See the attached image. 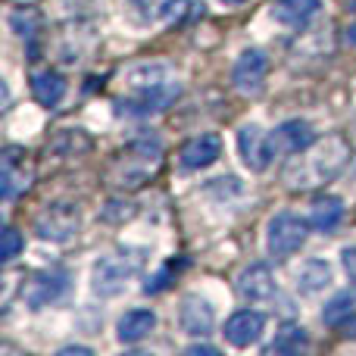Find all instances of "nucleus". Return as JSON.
I'll use <instances>...</instances> for the list:
<instances>
[{"mask_svg": "<svg viewBox=\"0 0 356 356\" xmlns=\"http://www.w3.org/2000/svg\"><path fill=\"white\" fill-rule=\"evenodd\" d=\"M341 259H344V269H347V275H350V282H356V247H347Z\"/></svg>", "mask_w": 356, "mask_h": 356, "instance_id": "obj_27", "label": "nucleus"}, {"mask_svg": "<svg viewBox=\"0 0 356 356\" xmlns=\"http://www.w3.org/2000/svg\"><path fill=\"white\" fill-rule=\"evenodd\" d=\"M0 166H3L0 169V191H3V200L10 203L31 188V181H35V163H31L25 147L10 144V147H3Z\"/></svg>", "mask_w": 356, "mask_h": 356, "instance_id": "obj_4", "label": "nucleus"}, {"mask_svg": "<svg viewBox=\"0 0 356 356\" xmlns=\"http://www.w3.org/2000/svg\"><path fill=\"white\" fill-rule=\"evenodd\" d=\"M322 0H275L272 3V19H278L288 29H307L309 19L319 13Z\"/></svg>", "mask_w": 356, "mask_h": 356, "instance_id": "obj_16", "label": "nucleus"}, {"mask_svg": "<svg viewBox=\"0 0 356 356\" xmlns=\"http://www.w3.org/2000/svg\"><path fill=\"white\" fill-rule=\"evenodd\" d=\"M238 294L250 303H263L275 294V275L266 263H253L247 266L244 272L238 275Z\"/></svg>", "mask_w": 356, "mask_h": 356, "instance_id": "obj_15", "label": "nucleus"}, {"mask_svg": "<svg viewBox=\"0 0 356 356\" xmlns=\"http://www.w3.org/2000/svg\"><path fill=\"white\" fill-rule=\"evenodd\" d=\"M141 269V257H129V253H110L94 263L91 272V288L97 297H116L125 291L129 278Z\"/></svg>", "mask_w": 356, "mask_h": 356, "instance_id": "obj_3", "label": "nucleus"}, {"mask_svg": "<svg viewBox=\"0 0 356 356\" xmlns=\"http://www.w3.org/2000/svg\"><path fill=\"white\" fill-rule=\"evenodd\" d=\"M66 284H69V278H66V272H60V269L38 272V275H31V282L22 284V297L31 309H41V307H47V303L60 300Z\"/></svg>", "mask_w": 356, "mask_h": 356, "instance_id": "obj_10", "label": "nucleus"}, {"mask_svg": "<svg viewBox=\"0 0 356 356\" xmlns=\"http://www.w3.org/2000/svg\"><path fill=\"white\" fill-rule=\"evenodd\" d=\"M31 94L41 106H60V100L66 97V79L54 69H41V72L31 75Z\"/></svg>", "mask_w": 356, "mask_h": 356, "instance_id": "obj_17", "label": "nucleus"}, {"mask_svg": "<svg viewBox=\"0 0 356 356\" xmlns=\"http://www.w3.org/2000/svg\"><path fill=\"white\" fill-rule=\"evenodd\" d=\"M266 75H269V60H266L263 50L250 47L244 50V54L238 56V63H234V72H232V81L234 88H238L241 94H259L266 85Z\"/></svg>", "mask_w": 356, "mask_h": 356, "instance_id": "obj_8", "label": "nucleus"}, {"mask_svg": "<svg viewBox=\"0 0 356 356\" xmlns=\"http://www.w3.org/2000/svg\"><path fill=\"white\" fill-rule=\"evenodd\" d=\"M222 3H244V0H222Z\"/></svg>", "mask_w": 356, "mask_h": 356, "instance_id": "obj_30", "label": "nucleus"}, {"mask_svg": "<svg viewBox=\"0 0 356 356\" xmlns=\"http://www.w3.org/2000/svg\"><path fill=\"white\" fill-rule=\"evenodd\" d=\"M10 3H31V0H10Z\"/></svg>", "mask_w": 356, "mask_h": 356, "instance_id": "obj_31", "label": "nucleus"}, {"mask_svg": "<svg viewBox=\"0 0 356 356\" xmlns=\"http://www.w3.org/2000/svg\"><path fill=\"white\" fill-rule=\"evenodd\" d=\"M178 94H181V85L175 79L154 85V88H138L125 100H119V113H125V116H154V113L166 110Z\"/></svg>", "mask_w": 356, "mask_h": 356, "instance_id": "obj_7", "label": "nucleus"}, {"mask_svg": "<svg viewBox=\"0 0 356 356\" xmlns=\"http://www.w3.org/2000/svg\"><path fill=\"white\" fill-rule=\"evenodd\" d=\"M79 228H81V216H79V207H72V203H50V207H44L35 219L38 238L56 241V244L75 238Z\"/></svg>", "mask_w": 356, "mask_h": 356, "instance_id": "obj_6", "label": "nucleus"}, {"mask_svg": "<svg viewBox=\"0 0 356 356\" xmlns=\"http://www.w3.org/2000/svg\"><path fill=\"white\" fill-rule=\"evenodd\" d=\"M219 156H222V138L216 135V131L191 138V141H184L181 150H178V163H181L184 169H207V166H213Z\"/></svg>", "mask_w": 356, "mask_h": 356, "instance_id": "obj_11", "label": "nucleus"}, {"mask_svg": "<svg viewBox=\"0 0 356 356\" xmlns=\"http://www.w3.org/2000/svg\"><path fill=\"white\" fill-rule=\"evenodd\" d=\"M163 163V147L154 138H144V141H135L116 156L110 169V181L116 188H141L150 175L160 169Z\"/></svg>", "mask_w": 356, "mask_h": 356, "instance_id": "obj_2", "label": "nucleus"}, {"mask_svg": "<svg viewBox=\"0 0 356 356\" xmlns=\"http://www.w3.org/2000/svg\"><path fill=\"white\" fill-rule=\"evenodd\" d=\"M19 250H22V234L16 232V228H6L3 232V263H10V259H16L19 257Z\"/></svg>", "mask_w": 356, "mask_h": 356, "instance_id": "obj_26", "label": "nucleus"}, {"mask_svg": "<svg viewBox=\"0 0 356 356\" xmlns=\"http://www.w3.org/2000/svg\"><path fill=\"white\" fill-rule=\"evenodd\" d=\"M307 244V219L297 213H278L269 222V234H266V247L275 259L294 257L300 247Z\"/></svg>", "mask_w": 356, "mask_h": 356, "instance_id": "obj_5", "label": "nucleus"}, {"mask_svg": "<svg viewBox=\"0 0 356 356\" xmlns=\"http://www.w3.org/2000/svg\"><path fill=\"white\" fill-rule=\"evenodd\" d=\"M238 150H241V160H244V166L250 169V172L269 169L272 156H275L272 141L266 138V131L259 129V125H244V129L238 131Z\"/></svg>", "mask_w": 356, "mask_h": 356, "instance_id": "obj_9", "label": "nucleus"}, {"mask_svg": "<svg viewBox=\"0 0 356 356\" xmlns=\"http://www.w3.org/2000/svg\"><path fill=\"white\" fill-rule=\"evenodd\" d=\"M266 328V316L257 313V309H241L232 319L225 322V341L232 347H250L263 338Z\"/></svg>", "mask_w": 356, "mask_h": 356, "instance_id": "obj_14", "label": "nucleus"}, {"mask_svg": "<svg viewBox=\"0 0 356 356\" xmlns=\"http://www.w3.org/2000/svg\"><path fill=\"white\" fill-rule=\"evenodd\" d=\"M350 141L344 135H325L319 141H313L307 150L294 154V160L284 166V184L291 191H309L319 184L334 181L350 163Z\"/></svg>", "mask_w": 356, "mask_h": 356, "instance_id": "obj_1", "label": "nucleus"}, {"mask_svg": "<svg viewBox=\"0 0 356 356\" xmlns=\"http://www.w3.org/2000/svg\"><path fill=\"white\" fill-rule=\"evenodd\" d=\"M347 41H350V44H356V22L350 25V29H347Z\"/></svg>", "mask_w": 356, "mask_h": 356, "instance_id": "obj_29", "label": "nucleus"}, {"mask_svg": "<svg viewBox=\"0 0 356 356\" xmlns=\"http://www.w3.org/2000/svg\"><path fill=\"white\" fill-rule=\"evenodd\" d=\"M188 353H209V356H216L219 350H216V347H207V344H194V347H188Z\"/></svg>", "mask_w": 356, "mask_h": 356, "instance_id": "obj_28", "label": "nucleus"}, {"mask_svg": "<svg viewBox=\"0 0 356 356\" xmlns=\"http://www.w3.org/2000/svg\"><path fill=\"white\" fill-rule=\"evenodd\" d=\"M163 81H169V69L166 66H138V69H131V72H129L131 91H138V88L163 85Z\"/></svg>", "mask_w": 356, "mask_h": 356, "instance_id": "obj_24", "label": "nucleus"}, {"mask_svg": "<svg viewBox=\"0 0 356 356\" xmlns=\"http://www.w3.org/2000/svg\"><path fill=\"white\" fill-rule=\"evenodd\" d=\"M307 344H309L307 332H303V328H297V325H288V328H282V332L275 334V341H272L266 350H269V353H300Z\"/></svg>", "mask_w": 356, "mask_h": 356, "instance_id": "obj_22", "label": "nucleus"}, {"mask_svg": "<svg viewBox=\"0 0 356 356\" xmlns=\"http://www.w3.org/2000/svg\"><path fill=\"white\" fill-rule=\"evenodd\" d=\"M125 3H129V10L135 13L141 22H154V19L166 16L172 0H125Z\"/></svg>", "mask_w": 356, "mask_h": 356, "instance_id": "obj_25", "label": "nucleus"}, {"mask_svg": "<svg viewBox=\"0 0 356 356\" xmlns=\"http://www.w3.org/2000/svg\"><path fill=\"white\" fill-rule=\"evenodd\" d=\"M341 219H344V203H341V197L325 194L313 203V216H309V222H313L316 232L332 234L334 228L341 225Z\"/></svg>", "mask_w": 356, "mask_h": 356, "instance_id": "obj_19", "label": "nucleus"}, {"mask_svg": "<svg viewBox=\"0 0 356 356\" xmlns=\"http://www.w3.org/2000/svg\"><path fill=\"white\" fill-rule=\"evenodd\" d=\"M154 325H156V316L150 313V309H129V313L119 319L116 334L122 344H138V341H144L154 332Z\"/></svg>", "mask_w": 356, "mask_h": 356, "instance_id": "obj_18", "label": "nucleus"}, {"mask_svg": "<svg viewBox=\"0 0 356 356\" xmlns=\"http://www.w3.org/2000/svg\"><path fill=\"white\" fill-rule=\"evenodd\" d=\"M178 322H181V332L191 334V338H207L213 332V322H216V313L203 297L197 294H188L181 300V309H178Z\"/></svg>", "mask_w": 356, "mask_h": 356, "instance_id": "obj_13", "label": "nucleus"}, {"mask_svg": "<svg viewBox=\"0 0 356 356\" xmlns=\"http://www.w3.org/2000/svg\"><path fill=\"white\" fill-rule=\"evenodd\" d=\"M353 309H356V297L353 294H338L325 309H322V322L338 328V325H344V322L350 319Z\"/></svg>", "mask_w": 356, "mask_h": 356, "instance_id": "obj_23", "label": "nucleus"}, {"mask_svg": "<svg viewBox=\"0 0 356 356\" xmlns=\"http://www.w3.org/2000/svg\"><path fill=\"white\" fill-rule=\"evenodd\" d=\"M328 284H332V266L325 259H307L300 266V272H297V288L303 294H319Z\"/></svg>", "mask_w": 356, "mask_h": 356, "instance_id": "obj_20", "label": "nucleus"}, {"mask_svg": "<svg viewBox=\"0 0 356 356\" xmlns=\"http://www.w3.org/2000/svg\"><path fill=\"white\" fill-rule=\"evenodd\" d=\"M10 29L16 31L19 38L31 41V38L41 31V13H38L35 6H19V10L10 13Z\"/></svg>", "mask_w": 356, "mask_h": 356, "instance_id": "obj_21", "label": "nucleus"}, {"mask_svg": "<svg viewBox=\"0 0 356 356\" xmlns=\"http://www.w3.org/2000/svg\"><path fill=\"white\" fill-rule=\"evenodd\" d=\"M269 141H272L275 154L294 156V154H300V150H307L309 144L316 141V135H313V125L309 122H303V119H288V122H282L272 131Z\"/></svg>", "mask_w": 356, "mask_h": 356, "instance_id": "obj_12", "label": "nucleus"}]
</instances>
